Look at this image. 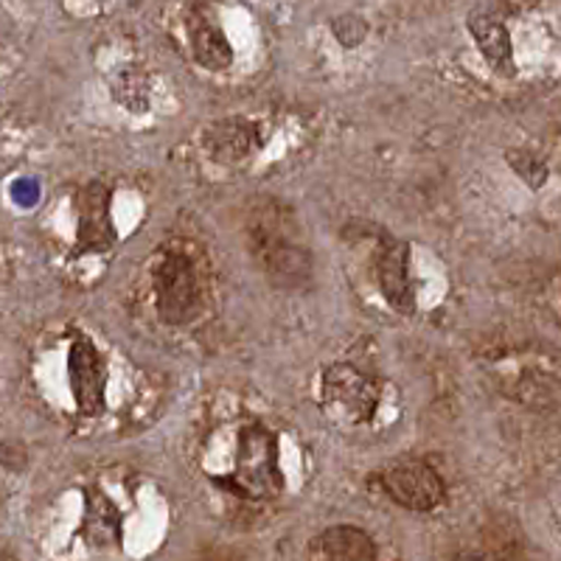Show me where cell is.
Here are the masks:
<instances>
[{
	"instance_id": "cell-1",
	"label": "cell",
	"mask_w": 561,
	"mask_h": 561,
	"mask_svg": "<svg viewBox=\"0 0 561 561\" xmlns=\"http://www.w3.org/2000/svg\"><path fill=\"white\" fill-rule=\"evenodd\" d=\"M248 242L255 264L275 287H300L312 278V255L307 244L300 242L298 225L287 208L275 203L253 208Z\"/></svg>"
},
{
	"instance_id": "cell-2",
	"label": "cell",
	"mask_w": 561,
	"mask_h": 561,
	"mask_svg": "<svg viewBox=\"0 0 561 561\" xmlns=\"http://www.w3.org/2000/svg\"><path fill=\"white\" fill-rule=\"evenodd\" d=\"M158 314L172 325H185L205 312L208 300V275L203 255L192 244L172 242L158 250L152 270Z\"/></svg>"
},
{
	"instance_id": "cell-3",
	"label": "cell",
	"mask_w": 561,
	"mask_h": 561,
	"mask_svg": "<svg viewBox=\"0 0 561 561\" xmlns=\"http://www.w3.org/2000/svg\"><path fill=\"white\" fill-rule=\"evenodd\" d=\"M233 489L253 500H270L280 491L278 455H275V440L267 430L244 427L239 435Z\"/></svg>"
},
{
	"instance_id": "cell-4",
	"label": "cell",
	"mask_w": 561,
	"mask_h": 561,
	"mask_svg": "<svg viewBox=\"0 0 561 561\" xmlns=\"http://www.w3.org/2000/svg\"><path fill=\"white\" fill-rule=\"evenodd\" d=\"M323 404L345 424H365L379 408V388L354 365H332L323 377Z\"/></svg>"
},
{
	"instance_id": "cell-5",
	"label": "cell",
	"mask_w": 561,
	"mask_h": 561,
	"mask_svg": "<svg viewBox=\"0 0 561 561\" xmlns=\"http://www.w3.org/2000/svg\"><path fill=\"white\" fill-rule=\"evenodd\" d=\"M382 489L388 497L410 511H433L444 503V480L438 478L433 466L408 460L382 474Z\"/></svg>"
},
{
	"instance_id": "cell-6",
	"label": "cell",
	"mask_w": 561,
	"mask_h": 561,
	"mask_svg": "<svg viewBox=\"0 0 561 561\" xmlns=\"http://www.w3.org/2000/svg\"><path fill=\"white\" fill-rule=\"evenodd\" d=\"M188 43L203 68L225 70L233 62V48L219 26L217 12L208 3H197L188 14Z\"/></svg>"
},
{
	"instance_id": "cell-7",
	"label": "cell",
	"mask_w": 561,
	"mask_h": 561,
	"mask_svg": "<svg viewBox=\"0 0 561 561\" xmlns=\"http://www.w3.org/2000/svg\"><path fill=\"white\" fill-rule=\"evenodd\" d=\"M374 273H377V284L390 307H396L399 312L413 309V289L408 280V248L402 242L382 237L377 255H374Z\"/></svg>"
},
{
	"instance_id": "cell-8",
	"label": "cell",
	"mask_w": 561,
	"mask_h": 561,
	"mask_svg": "<svg viewBox=\"0 0 561 561\" xmlns=\"http://www.w3.org/2000/svg\"><path fill=\"white\" fill-rule=\"evenodd\" d=\"M70 382L84 413H99L104 404V365L99 351L88 340H77L70 348Z\"/></svg>"
},
{
	"instance_id": "cell-9",
	"label": "cell",
	"mask_w": 561,
	"mask_h": 561,
	"mask_svg": "<svg viewBox=\"0 0 561 561\" xmlns=\"http://www.w3.org/2000/svg\"><path fill=\"white\" fill-rule=\"evenodd\" d=\"M469 32L478 39L480 51L489 59V65L503 77L514 73V48H511L508 28L503 26V20L497 14L478 9V12L469 14Z\"/></svg>"
},
{
	"instance_id": "cell-10",
	"label": "cell",
	"mask_w": 561,
	"mask_h": 561,
	"mask_svg": "<svg viewBox=\"0 0 561 561\" xmlns=\"http://www.w3.org/2000/svg\"><path fill=\"white\" fill-rule=\"evenodd\" d=\"M107 199L110 197L102 185H88L79 194V244H82V250H104L113 244Z\"/></svg>"
},
{
	"instance_id": "cell-11",
	"label": "cell",
	"mask_w": 561,
	"mask_h": 561,
	"mask_svg": "<svg viewBox=\"0 0 561 561\" xmlns=\"http://www.w3.org/2000/svg\"><path fill=\"white\" fill-rule=\"evenodd\" d=\"M323 561H377V548L365 530L354 525H334L314 542Z\"/></svg>"
},
{
	"instance_id": "cell-12",
	"label": "cell",
	"mask_w": 561,
	"mask_h": 561,
	"mask_svg": "<svg viewBox=\"0 0 561 561\" xmlns=\"http://www.w3.org/2000/svg\"><path fill=\"white\" fill-rule=\"evenodd\" d=\"M253 127L244 122H222L208 133V149L219 160H239L250 152Z\"/></svg>"
},
{
	"instance_id": "cell-13",
	"label": "cell",
	"mask_w": 561,
	"mask_h": 561,
	"mask_svg": "<svg viewBox=\"0 0 561 561\" xmlns=\"http://www.w3.org/2000/svg\"><path fill=\"white\" fill-rule=\"evenodd\" d=\"M453 561H511V556L503 548H478V550H463L455 556Z\"/></svg>"
}]
</instances>
